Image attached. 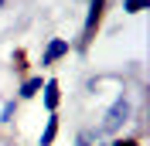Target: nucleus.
I'll return each instance as SVG.
<instances>
[{"label": "nucleus", "mask_w": 150, "mask_h": 146, "mask_svg": "<svg viewBox=\"0 0 150 146\" xmlns=\"http://www.w3.org/2000/svg\"><path fill=\"white\" fill-rule=\"evenodd\" d=\"M130 122H133V99H130V92H120L99 119V133L103 136H120Z\"/></svg>", "instance_id": "obj_1"}, {"label": "nucleus", "mask_w": 150, "mask_h": 146, "mask_svg": "<svg viewBox=\"0 0 150 146\" xmlns=\"http://www.w3.org/2000/svg\"><path fill=\"white\" fill-rule=\"evenodd\" d=\"M103 14H106V0H89L85 24H82V37H79V51H89L96 31H99V24H103Z\"/></svg>", "instance_id": "obj_2"}, {"label": "nucleus", "mask_w": 150, "mask_h": 146, "mask_svg": "<svg viewBox=\"0 0 150 146\" xmlns=\"http://www.w3.org/2000/svg\"><path fill=\"white\" fill-rule=\"evenodd\" d=\"M72 55V41L68 37H48L45 51H41V68H55L62 58Z\"/></svg>", "instance_id": "obj_3"}, {"label": "nucleus", "mask_w": 150, "mask_h": 146, "mask_svg": "<svg viewBox=\"0 0 150 146\" xmlns=\"http://www.w3.org/2000/svg\"><path fill=\"white\" fill-rule=\"evenodd\" d=\"M41 105H45L48 116H51V112H58V105H62V82H58V78H45V88H41Z\"/></svg>", "instance_id": "obj_4"}, {"label": "nucleus", "mask_w": 150, "mask_h": 146, "mask_svg": "<svg viewBox=\"0 0 150 146\" xmlns=\"http://www.w3.org/2000/svg\"><path fill=\"white\" fill-rule=\"evenodd\" d=\"M41 88H45V78H41V75H24L14 99H17V102H28V99H34V95H41Z\"/></svg>", "instance_id": "obj_5"}, {"label": "nucleus", "mask_w": 150, "mask_h": 146, "mask_svg": "<svg viewBox=\"0 0 150 146\" xmlns=\"http://www.w3.org/2000/svg\"><path fill=\"white\" fill-rule=\"evenodd\" d=\"M75 146H106V136L99 133V129L85 126V129H79V133H75Z\"/></svg>", "instance_id": "obj_6"}, {"label": "nucleus", "mask_w": 150, "mask_h": 146, "mask_svg": "<svg viewBox=\"0 0 150 146\" xmlns=\"http://www.w3.org/2000/svg\"><path fill=\"white\" fill-rule=\"evenodd\" d=\"M58 112H51L48 116V122H45V129H41V136H38V146H55V136H58Z\"/></svg>", "instance_id": "obj_7"}, {"label": "nucleus", "mask_w": 150, "mask_h": 146, "mask_svg": "<svg viewBox=\"0 0 150 146\" xmlns=\"http://www.w3.org/2000/svg\"><path fill=\"white\" fill-rule=\"evenodd\" d=\"M17 105H21L17 99H7L4 105H0V126H10V122L17 119Z\"/></svg>", "instance_id": "obj_8"}, {"label": "nucleus", "mask_w": 150, "mask_h": 146, "mask_svg": "<svg viewBox=\"0 0 150 146\" xmlns=\"http://www.w3.org/2000/svg\"><path fill=\"white\" fill-rule=\"evenodd\" d=\"M150 10V0H123V14H143Z\"/></svg>", "instance_id": "obj_9"}, {"label": "nucleus", "mask_w": 150, "mask_h": 146, "mask_svg": "<svg viewBox=\"0 0 150 146\" xmlns=\"http://www.w3.org/2000/svg\"><path fill=\"white\" fill-rule=\"evenodd\" d=\"M106 146H140V139L137 136H112Z\"/></svg>", "instance_id": "obj_10"}, {"label": "nucleus", "mask_w": 150, "mask_h": 146, "mask_svg": "<svg viewBox=\"0 0 150 146\" xmlns=\"http://www.w3.org/2000/svg\"><path fill=\"white\" fill-rule=\"evenodd\" d=\"M4 7H7V0H0V10H4Z\"/></svg>", "instance_id": "obj_11"}, {"label": "nucleus", "mask_w": 150, "mask_h": 146, "mask_svg": "<svg viewBox=\"0 0 150 146\" xmlns=\"http://www.w3.org/2000/svg\"><path fill=\"white\" fill-rule=\"evenodd\" d=\"M85 4H89V0H85Z\"/></svg>", "instance_id": "obj_12"}]
</instances>
